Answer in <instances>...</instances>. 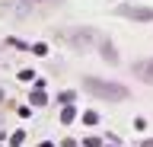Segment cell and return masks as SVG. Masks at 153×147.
Returning <instances> with one entry per match:
<instances>
[{
    "label": "cell",
    "mask_w": 153,
    "mask_h": 147,
    "mask_svg": "<svg viewBox=\"0 0 153 147\" xmlns=\"http://www.w3.org/2000/svg\"><path fill=\"white\" fill-rule=\"evenodd\" d=\"M74 112H76V109H70V106H67L64 112H61V122H64V125H70V122H74Z\"/></svg>",
    "instance_id": "5"
},
{
    "label": "cell",
    "mask_w": 153,
    "mask_h": 147,
    "mask_svg": "<svg viewBox=\"0 0 153 147\" xmlns=\"http://www.w3.org/2000/svg\"><path fill=\"white\" fill-rule=\"evenodd\" d=\"M0 99H3V90H0Z\"/></svg>",
    "instance_id": "9"
},
{
    "label": "cell",
    "mask_w": 153,
    "mask_h": 147,
    "mask_svg": "<svg viewBox=\"0 0 153 147\" xmlns=\"http://www.w3.org/2000/svg\"><path fill=\"white\" fill-rule=\"evenodd\" d=\"M102 58L108 61V64H118V48H115L112 42H102Z\"/></svg>",
    "instance_id": "4"
},
{
    "label": "cell",
    "mask_w": 153,
    "mask_h": 147,
    "mask_svg": "<svg viewBox=\"0 0 153 147\" xmlns=\"http://www.w3.org/2000/svg\"><path fill=\"white\" fill-rule=\"evenodd\" d=\"M83 122H86V125H96V122H99V115H96V112H86Z\"/></svg>",
    "instance_id": "7"
},
{
    "label": "cell",
    "mask_w": 153,
    "mask_h": 147,
    "mask_svg": "<svg viewBox=\"0 0 153 147\" xmlns=\"http://www.w3.org/2000/svg\"><path fill=\"white\" fill-rule=\"evenodd\" d=\"M32 106H45V93H42V90L32 93Z\"/></svg>",
    "instance_id": "6"
},
{
    "label": "cell",
    "mask_w": 153,
    "mask_h": 147,
    "mask_svg": "<svg viewBox=\"0 0 153 147\" xmlns=\"http://www.w3.org/2000/svg\"><path fill=\"white\" fill-rule=\"evenodd\" d=\"M115 16H121V19H134V22H153V7L121 3V7H115Z\"/></svg>",
    "instance_id": "2"
},
{
    "label": "cell",
    "mask_w": 153,
    "mask_h": 147,
    "mask_svg": "<svg viewBox=\"0 0 153 147\" xmlns=\"http://www.w3.org/2000/svg\"><path fill=\"white\" fill-rule=\"evenodd\" d=\"M140 147H153V141H143V144H140Z\"/></svg>",
    "instance_id": "8"
},
{
    "label": "cell",
    "mask_w": 153,
    "mask_h": 147,
    "mask_svg": "<svg viewBox=\"0 0 153 147\" xmlns=\"http://www.w3.org/2000/svg\"><path fill=\"white\" fill-rule=\"evenodd\" d=\"M83 90L93 93V96H99V99H108V102L128 99V87L115 83V80H102V77H83Z\"/></svg>",
    "instance_id": "1"
},
{
    "label": "cell",
    "mask_w": 153,
    "mask_h": 147,
    "mask_svg": "<svg viewBox=\"0 0 153 147\" xmlns=\"http://www.w3.org/2000/svg\"><path fill=\"white\" fill-rule=\"evenodd\" d=\"M134 77L143 80V83H153V58H143L134 64Z\"/></svg>",
    "instance_id": "3"
}]
</instances>
